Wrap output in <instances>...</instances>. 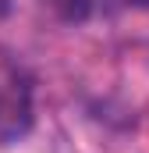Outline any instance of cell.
<instances>
[{
  "label": "cell",
  "instance_id": "obj_1",
  "mask_svg": "<svg viewBox=\"0 0 149 153\" xmlns=\"http://www.w3.org/2000/svg\"><path fill=\"white\" fill-rule=\"evenodd\" d=\"M32 117V89L29 78L14 64L0 61V143H11L29 128Z\"/></svg>",
  "mask_w": 149,
  "mask_h": 153
},
{
  "label": "cell",
  "instance_id": "obj_2",
  "mask_svg": "<svg viewBox=\"0 0 149 153\" xmlns=\"http://www.w3.org/2000/svg\"><path fill=\"white\" fill-rule=\"evenodd\" d=\"M124 4H149V0H124Z\"/></svg>",
  "mask_w": 149,
  "mask_h": 153
}]
</instances>
